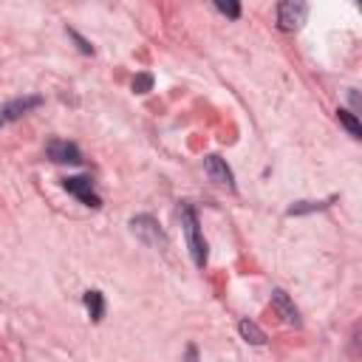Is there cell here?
<instances>
[{
	"label": "cell",
	"instance_id": "obj_3",
	"mask_svg": "<svg viewBox=\"0 0 362 362\" xmlns=\"http://www.w3.org/2000/svg\"><path fill=\"white\" fill-rule=\"evenodd\" d=\"M308 17V6L300 0H286L277 6V25L283 31H297Z\"/></svg>",
	"mask_w": 362,
	"mask_h": 362
},
{
	"label": "cell",
	"instance_id": "obj_4",
	"mask_svg": "<svg viewBox=\"0 0 362 362\" xmlns=\"http://www.w3.org/2000/svg\"><path fill=\"white\" fill-rule=\"evenodd\" d=\"M65 189L71 192V195H76L85 206H102V198L93 192V181L88 178V175H74V178H65Z\"/></svg>",
	"mask_w": 362,
	"mask_h": 362
},
{
	"label": "cell",
	"instance_id": "obj_1",
	"mask_svg": "<svg viewBox=\"0 0 362 362\" xmlns=\"http://www.w3.org/2000/svg\"><path fill=\"white\" fill-rule=\"evenodd\" d=\"M181 223H184V235H187V246L192 252V260L195 266H204L206 263V240L201 235V226H198V215L189 204L181 206Z\"/></svg>",
	"mask_w": 362,
	"mask_h": 362
},
{
	"label": "cell",
	"instance_id": "obj_5",
	"mask_svg": "<svg viewBox=\"0 0 362 362\" xmlns=\"http://www.w3.org/2000/svg\"><path fill=\"white\" fill-rule=\"evenodd\" d=\"M37 105H42L40 96H20V99H11V102L0 105V127L8 124V122H17L20 116H25V113H28L31 107H37Z\"/></svg>",
	"mask_w": 362,
	"mask_h": 362
},
{
	"label": "cell",
	"instance_id": "obj_12",
	"mask_svg": "<svg viewBox=\"0 0 362 362\" xmlns=\"http://www.w3.org/2000/svg\"><path fill=\"white\" fill-rule=\"evenodd\" d=\"M150 85H153V76H150V74H139V76L133 79V90H136V93H147Z\"/></svg>",
	"mask_w": 362,
	"mask_h": 362
},
{
	"label": "cell",
	"instance_id": "obj_9",
	"mask_svg": "<svg viewBox=\"0 0 362 362\" xmlns=\"http://www.w3.org/2000/svg\"><path fill=\"white\" fill-rule=\"evenodd\" d=\"M85 308H88V314H90V320L93 322H99L102 320V314H105V300H102V291H85Z\"/></svg>",
	"mask_w": 362,
	"mask_h": 362
},
{
	"label": "cell",
	"instance_id": "obj_6",
	"mask_svg": "<svg viewBox=\"0 0 362 362\" xmlns=\"http://www.w3.org/2000/svg\"><path fill=\"white\" fill-rule=\"evenodd\" d=\"M45 153H48V158L57 161V164H79V161H82L79 147L71 144V141H59V139L48 141V144H45Z\"/></svg>",
	"mask_w": 362,
	"mask_h": 362
},
{
	"label": "cell",
	"instance_id": "obj_2",
	"mask_svg": "<svg viewBox=\"0 0 362 362\" xmlns=\"http://www.w3.org/2000/svg\"><path fill=\"white\" fill-rule=\"evenodd\" d=\"M130 229H133V235L136 238H141L147 246H156V249H164L167 246V235H164V229L156 223V218H150V215H139V218H133L130 221Z\"/></svg>",
	"mask_w": 362,
	"mask_h": 362
},
{
	"label": "cell",
	"instance_id": "obj_7",
	"mask_svg": "<svg viewBox=\"0 0 362 362\" xmlns=\"http://www.w3.org/2000/svg\"><path fill=\"white\" fill-rule=\"evenodd\" d=\"M204 167H206V173H209L212 181L226 184V187H235V181H232V170L226 167V161H223L221 156H206V158H204Z\"/></svg>",
	"mask_w": 362,
	"mask_h": 362
},
{
	"label": "cell",
	"instance_id": "obj_8",
	"mask_svg": "<svg viewBox=\"0 0 362 362\" xmlns=\"http://www.w3.org/2000/svg\"><path fill=\"white\" fill-rule=\"evenodd\" d=\"M272 303H274V308L280 311V317H283L288 325H300V314H297L294 303L288 300V294H286L283 288H274V291H272Z\"/></svg>",
	"mask_w": 362,
	"mask_h": 362
},
{
	"label": "cell",
	"instance_id": "obj_10",
	"mask_svg": "<svg viewBox=\"0 0 362 362\" xmlns=\"http://www.w3.org/2000/svg\"><path fill=\"white\" fill-rule=\"evenodd\" d=\"M238 331H240V337H243L246 342H252V345H263V342H266V334H263L252 320H240V322H238Z\"/></svg>",
	"mask_w": 362,
	"mask_h": 362
},
{
	"label": "cell",
	"instance_id": "obj_14",
	"mask_svg": "<svg viewBox=\"0 0 362 362\" xmlns=\"http://www.w3.org/2000/svg\"><path fill=\"white\" fill-rule=\"evenodd\" d=\"M68 34H71V37H74V40H76V42H79V48H82V51H85V54H93V48H90V45H88V42H85V40H82V37H79V34H76V31H68Z\"/></svg>",
	"mask_w": 362,
	"mask_h": 362
},
{
	"label": "cell",
	"instance_id": "obj_13",
	"mask_svg": "<svg viewBox=\"0 0 362 362\" xmlns=\"http://www.w3.org/2000/svg\"><path fill=\"white\" fill-rule=\"evenodd\" d=\"M215 8L223 11V14H229V17H238V14H240V6H238V3H223V0H218Z\"/></svg>",
	"mask_w": 362,
	"mask_h": 362
},
{
	"label": "cell",
	"instance_id": "obj_11",
	"mask_svg": "<svg viewBox=\"0 0 362 362\" xmlns=\"http://www.w3.org/2000/svg\"><path fill=\"white\" fill-rule=\"evenodd\" d=\"M337 116H339V122H342V124L348 127V133H351L354 139H359V136H362V127H359V119H356V116H354L351 110H339Z\"/></svg>",
	"mask_w": 362,
	"mask_h": 362
}]
</instances>
